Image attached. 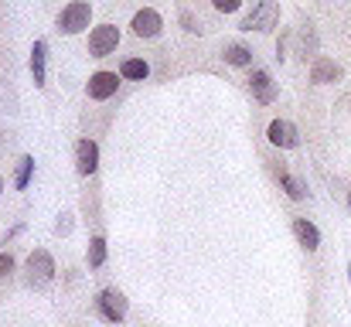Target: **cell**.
Listing matches in <instances>:
<instances>
[{"instance_id":"obj_20","label":"cell","mask_w":351,"mask_h":327,"mask_svg":"<svg viewBox=\"0 0 351 327\" xmlns=\"http://www.w3.org/2000/svg\"><path fill=\"white\" fill-rule=\"evenodd\" d=\"M212 7H215V10H222V14H232V10L242 7V0H212Z\"/></svg>"},{"instance_id":"obj_15","label":"cell","mask_w":351,"mask_h":327,"mask_svg":"<svg viewBox=\"0 0 351 327\" xmlns=\"http://www.w3.org/2000/svg\"><path fill=\"white\" fill-rule=\"evenodd\" d=\"M119 75H123V79H136V82H140V79H147V75H150V65H147L143 58H126V62L119 65Z\"/></svg>"},{"instance_id":"obj_11","label":"cell","mask_w":351,"mask_h":327,"mask_svg":"<svg viewBox=\"0 0 351 327\" xmlns=\"http://www.w3.org/2000/svg\"><path fill=\"white\" fill-rule=\"evenodd\" d=\"M338 79H341V65H338L335 58H314V65H311V82L328 86V82H338Z\"/></svg>"},{"instance_id":"obj_24","label":"cell","mask_w":351,"mask_h":327,"mask_svg":"<svg viewBox=\"0 0 351 327\" xmlns=\"http://www.w3.org/2000/svg\"><path fill=\"white\" fill-rule=\"evenodd\" d=\"M0 195H3V178H0Z\"/></svg>"},{"instance_id":"obj_21","label":"cell","mask_w":351,"mask_h":327,"mask_svg":"<svg viewBox=\"0 0 351 327\" xmlns=\"http://www.w3.org/2000/svg\"><path fill=\"white\" fill-rule=\"evenodd\" d=\"M7 273H14V256H10V252H0V280H3Z\"/></svg>"},{"instance_id":"obj_25","label":"cell","mask_w":351,"mask_h":327,"mask_svg":"<svg viewBox=\"0 0 351 327\" xmlns=\"http://www.w3.org/2000/svg\"><path fill=\"white\" fill-rule=\"evenodd\" d=\"M348 208H351V195H348Z\"/></svg>"},{"instance_id":"obj_8","label":"cell","mask_w":351,"mask_h":327,"mask_svg":"<svg viewBox=\"0 0 351 327\" xmlns=\"http://www.w3.org/2000/svg\"><path fill=\"white\" fill-rule=\"evenodd\" d=\"M130 27H133V34H136V38H157V34H160V27H164V17H160L154 7H143V10L133 17V24H130Z\"/></svg>"},{"instance_id":"obj_12","label":"cell","mask_w":351,"mask_h":327,"mask_svg":"<svg viewBox=\"0 0 351 327\" xmlns=\"http://www.w3.org/2000/svg\"><path fill=\"white\" fill-rule=\"evenodd\" d=\"M293 235H297V242H300L307 252H314V249L321 245V232H317V225L307 221V218H293Z\"/></svg>"},{"instance_id":"obj_18","label":"cell","mask_w":351,"mask_h":327,"mask_svg":"<svg viewBox=\"0 0 351 327\" xmlns=\"http://www.w3.org/2000/svg\"><path fill=\"white\" fill-rule=\"evenodd\" d=\"M31 171H34V157H21V164H17V174H14V188H17V191H24V188H27V181H31Z\"/></svg>"},{"instance_id":"obj_19","label":"cell","mask_w":351,"mask_h":327,"mask_svg":"<svg viewBox=\"0 0 351 327\" xmlns=\"http://www.w3.org/2000/svg\"><path fill=\"white\" fill-rule=\"evenodd\" d=\"M181 24H184V31H191V34H198V31H202V24L195 21V14H191V10H181Z\"/></svg>"},{"instance_id":"obj_2","label":"cell","mask_w":351,"mask_h":327,"mask_svg":"<svg viewBox=\"0 0 351 327\" xmlns=\"http://www.w3.org/2000/svg\"><path fill=\"white\" fill-rule=\"evenodd\" d=\"M55 259H51V252L48 249H34L31 256H27V283L31 287H48L51 280H55Z\"/></svg>"},{"instance_id":"obj_22","label":"cell","mask_w":351,"mask_h":327,"mask_svg":"<svg viewBox=\"0 0 351 327\" xmlns=\"http://www.w3.org/2000/svg\"><path fill=\"white\" fill-rule=\"evenodd\" d=\"M69 218H72V215L58 218V225H55V232H58V235H69V232H72V221H69Z\"/></svg>"},{"instance_id":"obj_17","label":"cell","mask_w":351,"mask_h":327,"mask_svg":"<svg viewBox=\"0 0 351 327\" xmlns=\"http://www.w3.org/2000/svg\"><path fill=\"white\" fill-rule=\"evenodd\" d=\"M103 263H106V239H103V235H93V239H89V266L99 269Z\"/></svg>"},{"instance_id":"obj_23","label":"cell","mask_w":351,"mask_h":327,"mask_svg":"<svg viewBox=\"0 0 351 327\" xmlns=\"http://www.w3.org/2000/svg\"><path fill=\"white\" fill-rule=\"evenodd\" d=\"M345 273H348V283H351V266H348V269H345Z\"/></svg>"},{"instance_id":"obj_16","label":"cell","mask_w":351,"mask_h":327,"mask_svg":"<svg viewBox=\"0 0 351 327\" xmlns=\"http://www.w3.org/2000/svg\"><path fill=\"white\" fill-rule=\"evenodd\" d=\"M226 62L235 65V69H245V65H252V51L245 48V45H226Z\"/></svg>"},{"instance_id":"obj_10","label":"cell","mask_w":351,"mask_h":327,"mask_svg":"<svg viewBox=\"0 0 351 327\" xmlns=\"http://www.w3.org/2000/svg\"><path fill=\"white\" fill-rule=\"evenodd\" d=\"M119 89V79L117 72H96L93 79H89V86H86V93H89V99H110V96H117Z\"/></svg>"},{"instance_id":"obj_6","label":"cell","mask_w":351,"mask_h":327,"mask_svg":"<svg viewBox=\"0 0 351 327\" xmlns=\"http://www.w3.org/2000/svg\"><path fill=\"white\" fill-rule=\"evenodd\" d=\"M266 136H269L273 147H283V150L300 147V133H297V126H293L290 119H273L269 130H266Z\"/></svg>"},{"instance_id":"obj_13","label":"cell","mask_w":351,"mask_h":327,"mask_svg":"<svg viewBox=\"0 0 351 327\" xmlns=\"http://www.w3.org/2000/svg\"><path fill=\"white\" fill-rule=\"evenodd\" d=\"M280 184H283V191H287L293 202H304V198H307V181H304V178H293L283 164H280Z\"/></svg>"},{"instance_id":"obj_1","label":"cell","mask_w":351,"mask_h":327,"mask_svg":"<svg viewBox=\"0 0 351 327\" xmlns=\"http://www.w3.org/2000/svg\"><path fill=\"white\" fill-rule=\"evenodd\" d=\"M96 311H99V317H103V321H110V324H123V321H126V314H130V300L119 293L117 287H106V290L96 297Z\"/></svg>"},{"instance_id":"obj_5","label":"cell","mask_w":351,"mask_h":327,"mask_svg":"<svg viewBox=\"0 0 351 327\" xmlns=\"http://www.w3.org/2000/svg\"><path fill=\"white\" fill-rule=\"evenodd\" d=\"M119 45V27L117 24H99V27H93V34H89V55L93 58H106V55H113Z\"/></svg>"},{"instance_id":"obj_3","label":"cell","mask_w":351,"mask_h":327,"mask_svg":"<svg viewBox=\"0 0 351 327\" xmlns=\"http://www.w3.org/2000/svg\"><path fill=\"white\" fill-rule=\"evenodd\" d=\"M89 21H93V7H89L86 0H75V3H69V7L58 14V31H62V34H79V31L89 27Z\"/></svg>"},{"instance_id":"obj_9","label":"cell","mask_w":351,"mask_h":327,"mask_svg":"<svg viewBox=\"0 0 351 327\" xmlns=\"http://www.w3.org/2000/svg\"><path fill=\"white\" fill-rule=\"evenodd\" d=\"M75 164H79V174L82 178H89V174H96V167H99V147H96V140H79L75 143Z\"/></svg>"},{"instance_id":"obj_7","label":"cell","mask_w":351,"mask_h":327,"mask_svg":"<svg viewBox=\"0 0 351 327\" xmlns=\"http://www.w3.org/2000/svg\"><path fill=\"white\" fill-rule=\"evenodd\" d=\"M249 89H252V99H256V103H263V106H269V103L280 96V86H276V82L269 79V72H263V69H256V72H252Z\"/></svg>"},{"instance_id":"obj_4","label":"cell","mask_w":351,"mask_h":327,"mask_svg":"<svg viewBox=\"0 0 351 327\" xmlns=\"http://www.w3.org/2000/svg\"><path fill=\"white\" fill-rule=\"evenodd\" d=\"M280 24V3L276 0H259V7L242 21V31H273Z\"/></svg>"},{"instance_id":"obj_14","label":"cell","mask_w":351,"mask_h":327,"mask_svg":"<svg viewBox=\"0 0 351 327\" xmlns=\"http://www.w3.org/2000/svg\"><path fill=\"white\" fill-rule=\"evenodd\" d=\"M45 58H48V45L45 41H34V48H31V75H34V86L38 89L45 86Z\"/></svg>"}]
</instances>
